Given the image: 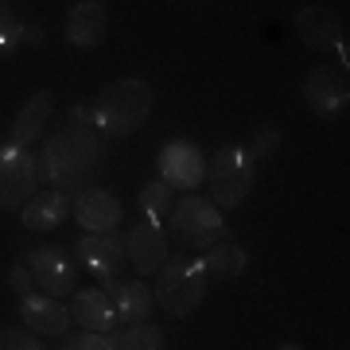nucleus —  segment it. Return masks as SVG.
I'll use <instances>...</instances> for the list:
<instances>
[{
  "label": "nucleus",
  "instance_id": "obj_1",
  "mask_svg": "<svg viewBox=\"0 0 350 350\" xmlns=\"http://www.w3.org/2000/svg\"><path fill=\"white\" fill-rule=\"evenodd\" d=\"M105 140L90 121H66L59 133H51L39 156V175L55 191H86V183L101 172Z\"/></svg>",
  "mask_w": 350,
  "mask_h": 350
},
{
  "label": "nucleus",
  "instance_id": "obj_2",
  "mask_svg": "<svg viewBox=\"0 0 350 350\" xmlns=\"http://www.w3.org/2000/svg\"><path fill=\"white\" fill-rule=\"evenodd\" d=\"M152 86L144 78H117L94 101V125L101 137H133L152 113Z\"/></svg>",
  "mask_w": 350,
  "mask_h": 350
},
{
  "label": "nucleus",
  "instance_id": "obj_3",
  "mask_svg": "<svg viewBox=\"0 0 350 350\" xmlns=\"http://www.w3.org/2000/svg\"><path fill=\"white\" fill-rule=\"evenodd\" d=\"M206 288H211V276H206L199 257H167V265L156 273L152 300L160 304V312H167L172 319H187L206 300Z\"/></svg>",
  "mask_w": 350,
  "mask_h": 350
},
{
  "label": "nucleus",
  "instance_id": "obj_4",
  "mask_svg": "<svg viewBox=\"0 0 350 350\" xmlns=\"http://www.w3.org/2000/svg\"><path fill=\"white\" fill-rule=\"evenodd\" d=\"M167 230H172V238L179 241L183 250H211V245L222 241L226 222H222V211H218L211 199L183 195V199H175L172 211H167Z\"/></svg>",
  "mask_w": 350,
  "mask_h": 350
},
{
  "label": "nucleus",
  "instance_id": "obj_5",
  "mask_svg": "<svg viewBox=\"0 0 350 350\" xmlns=\"http://www.w3.org/2000/svg\"><path fill=\"white\" fill-rule=\"evenodd\" d=\"M206 183H211V202L218 211H234L250 199L253 191V163L241 148H222L206 163Z\"/></svg>",
  "mask_w": 350,
  "mask_h": 350
},
{
  "label": "nucleus",
  "instance_id": "obj_6",
  "mask_svg": "<svg viewBox=\"0 0 350 350\" xmlns=\"http://www.w3.org/2000/svg\"><path fill=\"white\" fill-rule=\"evenodd\" d=\"M31 148H16V144H0V211H24L27 199L36 195L39 167Z\"/></svg>",
  "mask_w": 350,
  "mask_h": 350
},
{
  "label": "nucleus",
  "instance_id": "obj_7",
  "mask_svg": "<svg viewBox=\"0 0 350 350\" xmlns=\"http://www.w3.org/2000/svg\"><path fill=\"white\" fill-rule=\"evenodd\" d=\"M24 265L36 276V288H43V296L63 300L78 288V265L63 245H43V250L24 253Z\"/></svg>",
  "mask_w": 350,
  "mask_h": 350
},
{
  "label": "nucleus",
  "instance_id": "obj_8",
  "mask_svg": "<svg viewBox=\"0 0 350 350\" xmlns=\"http://www.w3.org/2000/svg\"><path fill=\"white\" fill-rule=\"evenodd\" d=\"M304 101L315 117H338L350 105V82H347V66H315L308 82H304Z\"/></svg>",
  "mask_w": 350,
  "mask_h": 350
},
{
  "label": "nucleus",
  "instance_id": "obj_9",
  "mask_svg": "<svg viewBox=\"0 0 350 350\" xmlns=\"http://www.w3.org/2000/svg\"><path fill=\"white\" fill-rule=\"evenodd\" d=\"M160 175L172 191H195L206 183V156L195 140H172L160 152Z\"/></svg>",
  "mask_w": 350,
  "mask_h": 350
},
{
  "label": "nucleus",
  "instance_id": "obj_10",
  "mask_svg": "<svg viewBox=\"0 0 350 350\" xmlns=\"http://www.w3.org/2000/svg\"><path fill=\"white\" fill-rule=\"evenodd\" d=\"M125 253L133 269L140 276H156L167 265V234L160 230V222H148V218H140V222L129 226L125 234Z\"/></svg>",
  "mask_w": 350,
  "mask_h": 350
},
{
  "label": "nucleus",
  "instance_id": "obj_11",
  "mask_svg": "<svg viewBox=\"0 0 350 350\" xmlns=\"http://www.w3.org/2000/svg\"><path fill=\"white\" fill-rule=\"evenodd\" d=\"M75 257L86 265L90 273L98 276V280H117L121 269H125V241L117 238V234H82L75 245Z\"/></svg>",
  "mask_w": 350,
  "mask_h": 350
},
{
  "label": "nucleus",
  "instance_id": "obj_12",
  "mask_svg": "<svg viewBox=\"0 0 350 350\" xmlns=\"http://www.w3.org/2000/svg\"><path fill=\"white\" fill-rule=\"evenodd\" d=\"M20 319H24L27 331L36 335H66V327L75 323L70 319V308L55 296H43V292H31V296H20Z\"/></svg>",
  "mask_w": 350,
  "mask_h": 350
},
{
  "label": "nucleus",
  "instance_id": "obj_13",
  "mask_svg": "<svg viewBox=\"0 0 350 350\" xmlns=\"http://www.w3.org/2000/svg\"><path fill=\"white\" fill-rule=\"evenodd\" d=\"M105 36H109V12H105L101 0H82V4L70 8V16H66V39H70V47L90 51V47H98V43H105Z\"/></svg>",
  "mask_w": 350,
  "mask_h": 350
},
{
  "label": "nucleus",
  "instance_id": "obj_14",
  "mask_svg": "<svg viewBox=\"0 0 350 350\" xmlns=\"http://www.w3.org/2000/svg\"><path fill=\"white\" fill-rule=\"evenodd\" d=\"M121 214L125 211H121L117 195H109V191L86 187L75 199V218L78 226H86V234H109L113 226H121Z\"/></svg>",
  "mask_w": 350,
  "mask_h": 350
},
{
  "label": "nucleus",
  "instance_id": "obj_15",
  "mask_svg": "<svg viewBox=\"0 0 350 350\" xmlns=\"http://www.w3.org/2000/svg\"><path fill=\"white\" fill-rule=\"evenodd\" d=\"M105 296H109L113 312H117V323L125 319V323H144L152 315V308H156V300H152V288L144 284V280H109L105 284Z\"/></svg>",
  "mask_w": 350,
  "mask_h": 350
},
{
  "label": "nucleus",
  "instance_id": "obj_16",
  "mask_svg": "<svg viewBox=\"0 0 350 350\" xmlns=\"http://www.w3.org/2000/svg\"><path fill=\"white\" fill-rule=\"evenodd\" d=\"M51 113H55V94H51V90H36L31 101L16 113L12 133H8V144H16V148H31V140H39L43 133H47Z\"/></svg>",
  "mask_w": 350,
  "mask_h": 350
},
{
  "label": "nucleus",
  "instance_id": "obj_17",
  "mask_svg": "<svg viewBox=\"0 0 350 350\" xmlns=\"http://www.w3.org/2000/svg\"><path fill=\"white\" fill-rule=\"evenodd\" d=\"M70 319H75L82 331H94V335H113V327H117V312H113L109 296L98 292V288L75 292V300H70Z\"/></svg>",
  "mask_w": 350,
  "mask_h": 350
},
{
  "label": "nucleus",
  "instance_id": "obj_18",
  "mask_svg": "<svg viewBox=\"0 0 350 350\" xmlns=\"http://www.w3.org/2000/svg\"><path fill=\"white\" fill-rule=\"evenodd\" d=\"M296 31H300L304 43H312V47H347L342 43V20H338V12H331V8H319V4H312V8H300L296 12Z\"/></svg>",
  "mask_w": 350,
  "mask_h": 350
},
{
  "label": "nucleus",
  "instance_id": "obj_19",
  "mask_svg": "<svg viewBox=\"0 0 350 350\" xmlns=\"http://www.w3.org/2000/svg\"><path fill=\"white\" fill-rule=\"evenodd\" d=\"M20 214H24L27 230H55V226H63V218L70 214V202H66L63 191H36Z\"/></svg>",
  "mask_w": 350,
  "mask_h": 350
},
{
  "label": "nucleus",
  "instance_id": "obj_20",
  "mask_svg": "<svg viewBox=\"0 0 350 350\" xmlns=\"http://www.w3.org/2000/svg\"><path fill=\"white\" fill-rule=\"evenodd\" d=\"M199 261H202V269H206V276H211V280H238V276L245 273L250 257H245V250H241V245L218 241V245H211V250H206V257H199Z\"/></svg>",
  "mask_w": 350,
  "mask_h": 350
},
{
  "label": "nucleus",
  "instance_id": "obj_21",
  "mask_svg": "<svg viewBox=\"0 0 350 350\" xmlns=\"http://www.w3.org/2000/svg\"><path fill=\"white\" fill-rule=\"evenodd\" d=\"M39 27H24L20 20L12 16V8L0 0V55H12L16 47H24V43H39Z\"/></svg>",
  "mask_w": 350,
  "mask_h": 350
},
{
  "label": "nucleus",
  "instance_id": "obj_22",
  "mask_svg": "<svg viewBox=\"0 0 350 350\" xmlns=\"http://www.w3.org/2000/svg\"><path fill=\"white\" fill-rule=\"evenodd\" d=\"M117 350H160L163 347V331L152 323H129L121 335H113Z\"/></svg>",
  "mask_w": 350,
  "mask_h": 350
},
{
  "label": "nucleus",
  "instance_id": "obj_23",
  "mask_svg": "<svg viewBox=\"0 0 350 350\" xmlns=\"http://www.w3.org/2000/svg\"><path fill=\"white\" fill-rule=\"evenodd\" d=\"M172 195H175V191L167 187V183H156V179H152V183H144V191H140V199H137L140 214H144L148 222H160L163 214L172 211V202H175Z\"/></svg>",
  "mask_w": 350,
  "mask_h": 350
},
{
  "label": "nucleus",
  "instance_id": "obj_24",
  "mask_svg": "<svg viewBox=\"0 0 350 350\" xmlns=\"http://www.w3.org/2000/svg\"><path fill=\"white\" fill-rule=\"evenodd\" d=\"M280 144H284L280 129L265 125V129H257V133H253L250 148H241V152H245V160H250V163H261V160H269V156H276V152H280Z\"/></svg>",
  "mask_w": 350,
  "mask_h": 350
},
{
  "label": "nucleus",
  "instance_id": "obj_25",
  "mask_svg": "<svg viewBox=\"0 0 350 350\" xmlns=\"http://www.w3.org/2000/svg\"><path fill=\"white\" fill-rule=\"evenodd\" d=\"M0 350H43V347H39L36 331H27L24 323H16V327H4L0 331Z\"/></svg>",
  "mask_w": 350,
  "mask_h": 350
},
{
  "label": "nucleus",
  "instance_id": "obj_26",
  "mask_svg": "<svg viewBox=\"0 0 350 350\" xmlns=\"http://www.w3.org/2000/svg\"><path fill=\"white\" fill-rule=\"evenodd\" d=\"M59 350H117V347H113V335L82 331V335H63V347Z\"/></svg>",
  "mask_w": 350,
  "mask_h": 350
},
{
  "label": "nucleus",
  "instance_id": "obj_27",
  "mask_svg": "<svg viewBox=\"0 0 350 350\" xmlns=\"http://www.w3.org/2000/svg\"><path fill=\"white\" fill-rule=\"evenodd\" d=\"M8 288H16L20 296H31V288H36V276H31V269H27L24 261L8 269Z\"/></svg>",
  "mask_w": 350,
  "mask_h": 350
},
{
  "label": "nucleus",
  "instance_id": "obj_28",
  "mask_svg": "<svg viewBox=\"0 0 350 350\" xmlns=\"http://www.w3.org/2000/svg\"><path fill=\"white\" fill-rule=\"evenodd\" d=\"M276 350H304V347H300V342H280Z\"/></svg>",
  "mask_w": 350,
  "mask_h": 350
}]
</instances>
